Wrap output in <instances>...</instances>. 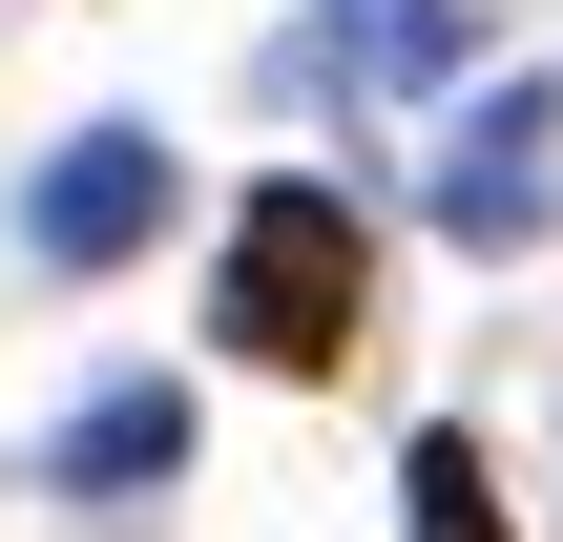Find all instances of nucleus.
I'll return each instance as SVG.
<instances>
[{"label":"nucleus","mask_w":563,"mask_h":542,"mask_svg":"<svg viewBox=\"0 0 563 542\" xmlns=\"http://www.w3.org/2000/svg\"><path fill=\"white\" fill-rule=\"evenodd\" d=\"M188 439H209V418H188V376H104V397L42 439V480H63V501H167V480H188Z\"/></svg>","instance_id":"4"},{"label":"nucleus","mask_w":563,"mask_h":542,"mask_svg":"<svg viewBox=\"0 0 563 542\" xmlns=\"http://www.w3.org/2000/svg\"><path fill=\"white\" fill-rule=\"evenodd\" d=\"M397 542H522V522H501V480H481V439H460V418H439V439L397 460Z\"/></svg>","instance_id":"5"},{"label":"nucleus","mask_w":563,"mask_h":542,"mask_svg":"<svg viewBox=\"0 0 563 542\" xmlns=\"http://www.w3.org/2000/svg\"><path fill=\"white\" fill-rule=\"evenodd\" d=\"M418 209H439V230H460L481 272H501V251H543V230H563V84H522V63H501V84H481V104L439 125Z\"/></svg>","instance_id":"2"},{"label":"nucleus","mask_w":563,"mask_h":542,"mask_svg":"<svg viewBox=\"0 0 563 542\" xmlns=\"http://www.w3.org/2000/svg\"><path fill=\"white\" fill-rule=\"evenodd\" d=\"M209 334H230L251 376H334V355L376 334V230H355L334 167H272V188L230 209V251H209Z\"/></svg>","instance_id":"1"},{"label":"nucleus","mask_w":563,"mask_h":542,"mask_svg":"<svg viewBox=\"0 0 563 542\" xmlns=\"http://www.w3.org/2000/svg\"><path fill=\"white\" fill-rule=\"evenodd\" d=\"M167 125H63L42 167H21V251L42 272H125V251H167Z\"/></svg>","instance_id":"3"}]
</instances>
